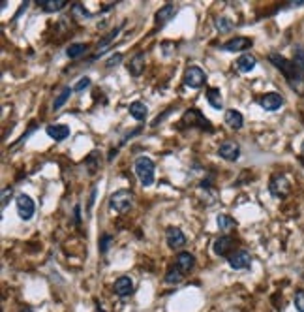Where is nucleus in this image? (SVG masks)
Here are the masks:
<instances>
[{"instance_id": "2", "label": "nucleus", "mask_w": 304, "mask_h": 312, "mask_svg": "<svg viewBox=\"0 0 304 312\" xmlns=\"http://www.w3.org/2000/svg\"><path fill=\"white\" fill-rule=\"evenodd\" d=\"M133 169H135V175H137L139 183L143 186H152L154 185V173H156V166L148 156H137L135 162H133Z\"/></svg>"}, {"instance_id": "13", "label": "nucleus", "mask_w": 304, "mask_h": 312, "mask_svg": "<svg viewBox=\"0 0 304 312\" xmlns=\"http://www.w3.org/2000/svg\"><path fill=\"white\" fill-rule=\"evenodd\" d=\"M248 47H251L250 38L235 36V38H231L229 41H225L224 46H222V49H224V51H229V53H238V51H244Z\"/></svg>"}, {"instance_id": "3", "label": "nucleus", "mask_w": 304, "mask_h": 312, "mask_svg": "<svg viewBox=\"0 0 304 312\" xmlns=\"http://www.w3.org/2000/svg\"><path fill=\"white\" fill-rule=\"evenodd\" d=\"M133 203V196L130 190H117L115 194H111L109 198V209L115 213H126Z\"/></svg>"}, {"instance_id": "25", "label": "nucleus", "mask_w": 304, "mask_h": 312, "mask_svg": "<svg viewBox=\"0 0 304 312\" xmlns=\"http://www.w3.org/2000/svg\"><path fill=\"white\" fill-rule=\"evenodd\" d=\"M88 51V46L86 43H72V46L66 49V55L68 59H79L83 55Z\"/></svg>"}, {"instance_id": "9", "label": "nucleus", "mask_w": 304, "mask_h": 312, "mask_svg": "<svg viewBox=\"0 0 304 312\" xmlns=\"http://www.w3.org/2000/svg\"><path fill=\"white\" fill-rule=\"evenodd\" d=\"M233 248H235V241L229 237V235H224V237H218L212 245V252L220 256V258H229L233 254Z\"/></svg>"}, {"instance_id": "36", "label": "nucleus", "mask_w": 304, "mask_h": 312, "mask_svg": "<svg viewBox=\"0 0 304 312\" xmlns=\"http://www.w3.org/2000/svg\"><path fill=\"white\" fill-rule=\"evenodd\" d=\"M120 60H122V55L120 53H117V55H113L111 59L107 60V68H113V66H117V64H119Z\"/></svg>"}, {"instance_id": "16", "label": "nucleus", "mask_w": 304, "mask_h": 312, "mask_svg": "<svg viewBox=\"0 0 304 312\" xmlns=\"http://www.w3.org/2000/svg\"><path fill=\"white\" fill-rule=\"evenodd\" d=\"M256 64H258V60H256V57L250 53L240 55V57L235 60V68H237L240 73H250L251 70L256 68Z\"/></svg>"}, {"instance_id": "20", "label": "nucleus", "mask_w": 304, "mask_h": 312, "mask_svg": "<svg viewBox=\"0 0 304 312\" xmlns=\"http://www.w3.org/2000/svg\"><path fill=\"white\" fill-rule=\"evenodd\" d=\"M38 6L47 14H55L68 6V0H38Z\"/></svg>"}, {"instance_id": "8", "label": "nucleus", "mask_w": 304, "mask_h": 312, "mask_svg": "<svg viewBox=\"0 0 304 312\" xmlns=\"http://www.w3.org/2000/svg\"><path fill=\"white\" fill-rule=\"evenodd\" d=\"M218 154L227 162H237L238 156H240V145L235 140H225L218 147Z\"/></svg>"}, {"instance_id": "24", "label": "nucleus", "mask_w": 304, "mask_h": 312, "mask_svg": "<svg viewBox=\"0 0 304 312\" xmlns=\"http://www.w3.org/2000/svg\"><path fill=\"white\" fill-rule=\"evenodd\" d=\"M72 93H73V88H72V86H64V88H62V91H60V93H59V96L55 98V102H53V107H51V109H53V111H59L60 107L64 106V104H66L68 100H70V96H72Z\"/></svg>"}, {"instance_id": "29", "label": "nucleus", "mask_w": 304, "mask_h": 312, "mask_svg": "<svg viewBox=\"0 0 304 312\" xmlns=\"http://www.w3.org/2000/svg\"><path fill=\"white\" fill-rule=\"evenodd\" d=\"M120 28H122V25H120V27H117L115 30H111V34H109V36H106V38H104V40L98 43V49H102V51H104V49H107V46H109V43H111V41L115 40L117 36H119Z\"/></svg>"}, {"instance_id": "10", "label": "nucleus", "mask_w": 304, "mask_h": 312, "mask_svg": "<svg viewBox=\"0 0 304 312\" xmlns=\"http://www.w3.org/2000/svg\"><path fill=\"white\" fill-rule=\"evenodd\" d=\"M289 188L291 186L284 175H276V177H272L271 183H269V192H271L274 198H285V196L289 194Z\"/></svg>"}, {"instance_id": "22", "label": "nucleus", "mask_w": 304, "mask_h": 312, "mask_svg": "<svg viewBox=\"0 0 304 312\" xmlns=\"http://www.w3.org/2000/svg\"><path fill=\"white\" fill-rule=\"evenodd\" d=\"M207 102H209V106L212 109H222L224 107V98H222V93H220V88H209L207 91Z\"/></svg>"}, {"instance_id": "4", "label": "nucleus", "mask_w": 304, "mask_h": 312, "mask_svg": "<svg viewBox=\"0 0 304 312\" xmlns=\"http://www.w3.org/2000/svg\"><path fill=\"white\" fill-rule=\"evenodd\" d=\"M184 126L190 128H201V130H207V132H212V126L209 119L205 115L201 113L199 109H188L184 115H182V120H180Z\"/></svg>"}, {"instance_id": "27", "label": "nucleus", "mask_w": 304, "mask_h": 312, "mask_svg": "<svg viewBox=\"0 0 304 312\" xmlns=\"http://www.w3.org/2000/svg\"><path fill=\"white\" fill-rule=\"evenodd\" d=\"M214 27H216L218 32H231L235 25H233V21H229L227 17L222 15V17H216V19H214Z\"/></svg>"}, {"instance_id": "37", "label": "nucleus", "mask_w": 304, "mask_h": 312, "mask_svg": "<svg viewBox=\"0 0 304 312\" xmlns=\"http://www.w3.org/2000/svg\"><path fill=\"white\" fill-rule=\"evenodd\" d=\"M98 312H106V310H102V308H99V310Z\"/></svg>"}, {"instance_id": "31", "label": "nucleus", "mask_w": 304, "mask_h": 312, "mask_svg": "<svg viewBox=\"0 0 304 312\" xmlns=\"http://www.w3.org/2000/svg\"><path fill=\"white\" fill-rule=\"evenodd\" d=\"M73 14H81L83 19H90V17H92V14H90V12H88L83 4H79V2H77V4H73Z\"/></svg>"}, {"instance_id": "5", "label": "nucleus", "mask_w": 304, "mask_h": 312, "mask_svg": "<svg viewBox=\"0 0 304 312\" xmlns=\"http://www.w3.org/2000/svg\"><path fill=\"white\" fill-rule=\"evenodd\" d=\"M15 203H17V213H19L21 220H25V222L32 220L34 213H36V205H34V199L28 194H19L15 198Z\"/></svg>"}, {"instance_id": "12", "label": "nucleus", "mask_w": 304, "mask_h": 312, "mask_svg": "<svg viewBox=\"0 0 304 312\" xmlns=\"http://www.w3.org/2000/svg\"><path fill=\"white\" fill-rule=\"evenodd\" d=\"M166 241H167V246H169V248H173V250H180V248L186 245V235L182 233L180 228L171 226V228H167Z\"/></svg>"}, {"instance_id": "15", "label": "nucleus", "mask_w": 304, "mask_h": 312, "mask_svg": "<svg viewBox=\"0 0 304 312\" xmlns=\"http://www.w3.org/2000/svg\"><path fill=\"white\" fill-rule=\"evenodd\" d=\"M113 290L115 293L119 295V297H128V295H132L133 293V280L130 277H120L117 279L115 286H113Z\"/></svg>"}, {"instance_id": "34", "label": "nucleus", "mask_w": 304, "mask_h": 312, "mask_svg": "<svg viewBox=\"0 0 304 312\" xmlns=\"http://www.w3.org/2000/svg\"><path fill=\"white\" fill-rule=\"evenodd\" d=\"M295 64L304 72V49L302 47H298L297 51H295Z\"/></svg>"}, {"instance_id": "21", "label": "nucleus", "mask_w": 304, "mask_h": 312, "mask_svg": "<svg viewBox=\"0 0 304 312\" xmlns=\"http://www.w3.org/2000/svg\"><path fill=\"white\" fill-rule=\"evenodd\" d=\"M143 68H145V53H137L132 60H130L128 72L132 73L133 77H139V75L143 73Z\"/></svg>"}, {"instance_id": "14", "label": "nucleus", "mask_w": 304, "mask_h": 312, "mask_svg": "<svg viewBox=\"0 0 304 312\" xmlns=\"http://www.w3.org/2000/svg\"><path fill=\"white\" fill-rule=\"evenodd\" d=\"M45 133L53 141L60 143V141H64L66 138H70V126H66V124H49L45 128Z\"/></svg>"}, {"instance_id": "28", "label": "nucleus", "mask_w": 304, "mask_h": 312, "mask_svg": "<svg viewBox=\"0 0 304 312\" xmlns=\"http://www.w3.org/2000/svg\"><path fill=\"white\" fill-rule=\"evenodd\" d=\"M182 277H184V275H182L177 267H171L166 275V282H169V284H179L180 280H182Z\"/></svg>"}, {"instance_id": "32", "label": "nucleus", "mask_w": 304, "mask_h": 312, "mask_svg": "<svg viewBox=\"0 0 304 312\" xmlns=\"http://www.w3.org/2000/svg\"><path fill=\"white\" fill-rule=\"evenodd\" d=\"M295 308L298 312H304V290H298L295 293Z\"/></svg>"}, {"instance_id": "35", "label": "nucleus", "mask_w": 304, "mask_h": 312, "mask_svg": "<svg viewBox=\"0 0 304 312\" xmlns=\"http://www.w3.org/2000/svg\"><path fill=\"white\" fill-rule=\"evenodd\" d=\"M12 194H14L12 186H10V188H4V192H2V209H6L8 199H12Z\"/></svg>"}, {"instance_id": "30", "label": "nucleus", "mask_w": 304, "mask_h": 312, "mask_svg": "<svg viewBox=\"0 0 304 312\" xmlns=\"http://www.w3.org/2000/svg\"><path fill=\"white\" fill-rule=\"evenodd\" d=\"M88 86H90V77H81V79L75 83V86H73V93L81 94L83 91H86Z\"/></svg>"}, {"instance_id": "26", "label": "nucleus", "mask_w": 304, "mask_h": 312, "mask_svg": "<svg viewBox=\"0 0 304 312\" xmlns=\"http://www.w3.org/2000/svg\"><path fill=\"white\" fill-rule=\"evenodd\" d=\"M216 224H218V228L222 230V232H229V230H233V228H237L235 218L227 216V214H218V216H216Z\"/></svg>"}, {"instance_id": "23", "label": "nucleus", "mask_w": 304, "mask_h": 312, "mask_svg": "<svg viewBox=\"0 0 304 312\" xmlns=\"http://www.w3.org/2000/svg\"><path fill=\"white\" fill-rule=\"evenodd\" d=\"M130 115H132L135 120H145L146 115H148V111H146V106L143 104V102L135 100V102L130 104Z\"/></svg>"}, {"instance_id": "1", "label": "nucleus", "mask_w": 304, "mask_h": 312, "mask_svg": "<svg viewBox=\"0 0 304 312\" xmlns=\"http://www.w3.org/2000/svg\"><path fill=\"white\" fill-rule=\"evenodd\" d=\"M269 60L274 68H278L280 72L285 75V79L289 83V86L298 94H304V72L295 64V60H287L285 57L278 53L269 55Z\"/></svg>"}, {"instance_id": "17", "label": "nucleus", "mask_w": 304, "mask_h": 312, "mask_svg": "<svg viewBox=\"0 0 304 312\" xmlns=\"http://www.w3.org/2000/svg\"><path fill=\"white\" fill-rule=\"evenodd\" d=\"M193 265H195V258H193V254L190 252H180L179 256H177V261H175V267L179 269L182 275H186V273H190L193 269Z\"/></svg>"}, {"instance_id": "11", "label": "nucleus", "mask_w": 304, "mask_h": 312, "mask_svg": "<svg viewBox=\"0 0 304 312\" xmlns=\"http://www.w3.org/2000/svg\"><path fill=\"white\" fill-rule=\"evenodd\" d=\"M259 106L263 107L265 111H278L280 107L284 106V96L280 93H267L265 96L259 98Z\"/></svg>"}, {"instance_id": "6", "label": "nucleus", "mask_w": 304, "mask_h": 312, "mask_svg": "<svg viewBox=\"0 0 304 312\" xmlns=\"http://www.w3.org/2000/svg\"><path fill=\"white\" fill-rule=\"evenodd\" d=\"M205 81L207 75L199 66H190L184 72V85L190 86V88H201L205 85Z\"/></svg>"}, {"instance_id": "19", "label": "nucleus", "mask_w": 304, "mask_h": 312, "mask_svg": "<svg viewBox=\"0 0 304 312\" xmlns=\"http://www.w3.org/2000/svg\"><path fill=\"white\" fill-rule=\"evenodd\" d=\"M175 14H177V8H175V4H166V6H162L156 12V17H154V21H156V25H166V23H169V21L175 17Z\"/></svg>"}, {"instance_id": "18", "label": "nucleus", "mask_w": 304, "mask_h": 312, "mask_svg": "<svg viewBox=\"0 0 304 312\" xmlns=\"http://www.w3.org/2000/svg\"><path fill=\"white\" fill-rule=\"evenodd\" d=\"M224 122L231 128V130H240V128L244 126V117H242V113L237 111V109H227V111H225V117H224Z\"/></svg>"}, {"instance_id": "33", "label": "nucleus", "mask_w": 304, "mask_h": 312, "mask_svg": "<svg viewBox=\"0 0 304 312\" xmlns=\"http://www.w3.org/2000/svg\"><path fill=\"white\" fill-rule=\"evenodd\" d=\"M109 245H111V235H109V233H106V235L102 237V241H99V252L106 254L107 250H109Z\"/></svg>"}, {"instance_id": "7", "label": "nucleus", "mask_w": 304, "mask_h": 312, "mask_svg": "<svg viewBox=\"0 0 304 312\" xmlns=\"http://www.w3.org/2000/svg\"><path fill=\"white\" fill-rule=\"evenodd\" d=\"M227 263H229V267L231 269H237V271H240V269H248V267L251 265V254L248 252V250H235V252L227 258Z\"/></svg>"}]
</instances>
